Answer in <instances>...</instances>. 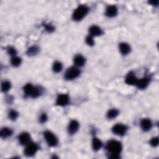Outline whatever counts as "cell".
I'll return each instance as SVG.
<instances>
[{
	"label": "cell",
	"instance_id": "18",
	"mask_svg": "<svg viewBox=\"0 0 159 159\" xmlns=\"http://www.w3.org/2000/svg\"><path fill=\"white\" fill-rule=\"evenodd\" d=\"M74 62L76 66L81 67L85 63V59H84V57L81 55H77L75 57Z\"/></svg>",
	"mask_w": 159,
	"mask_h": 159
},
{
	"label": "cell",
	"instance_id": "7",
	"mask_svg": "<svg viewBox=\"0 0 159 159\" xmlns=\"http://www.w3.org/2000/svg\"><path fill=\"white\" fill-rule=\"evenodd\" d=\"M69 96L67 94H62L58 96L56 102V104L60 106H65L69 103Z\"/></svg>",
	"mask_w": 159,
	"mask_h": 159
},
{
	"label": "cell",
	"instance_id": "14",
	"mask_svg": "<svg viewBox=\"0 0 159 159\" xmlns=\"http://www.w3.org/2000/svg\"><path fill=\"white\" fill-rule=\"evenodd\" d=\"M30 140L29 134L26 132L22 133L20 136H19V141L22 145H26Z\"/></svg>",
	"mask_w": 159,
	"mask_h": 159
},
{
	"label": "cell",
	"instance_id": "12",
	"mask_svg": "<svg viewBox=\"0 0 159 159\" xmlns=\"http://www.w3.org/2000/svg\"><path fill=\"white\" fill-rule=\"evenodd\" d=\"M149 83V80L147 78H143L137 80L136 85L139 89H145L148 86Z\"/></svg>",
	"mask_w": 159,
	"mask_h": 159
},
{
	"label": "cell",
	"instance_id": "4",
	"mask_svg": "<svg viewBox=\"0 0 159 159\" xmlns=\"http://www.w3.org/2000/svg\"><path fill=\"white\" fill-rule=\"evenodd\" d=\"M80 74V71L75 68V67H71V68L69 69L66 71L65 74V78L68 80H71L75 79L79 76Z\"/></svg>",
	"mask_w": 159,
	"mask_h": 159
},
{
	"label": "cell",
	"instance_id": "24",
	"mask_svg": "<svg viewBox=\"0 0 159 159\" xmlns=\"http://www.w3.org/2000/svg\"><path fill=\"white\" fill-rule=\"evenodd\" d=\"M38 50H39V49H38V48L37 47H35V46L32 47L27 50V54H29V55H36V54H37V53L38 52Z\"/></svg>",
	"mask_w": 159,
	"mask_h": 159
},
{
	"label": "cell",
	"instance_id": "29",
	"mask_svg": "<svg viewBox=\"0 0 159 159\" xmlns=\"http://www.w3.org/2000/svg\"><path fill=\"white\" fill-rule=\"evenodd\" d=\"M8 53L11 55H15L16 54V51L15 49H14V48L11 47V48H9V50H8Z\"/></svg>",
	"mask_w": 159,
	"mask_h": 159
},
{
	"label": "cell",
	"instance_id": "20",
	"mask_svg": "<svg viewBox=\"0 0 159 159\" xmlns=\"http://www.w3.org/2000/svg\"><path fill=\"white\" fill-rule=\"evenodd\" d=\"M118 114H119V112H118V110L115 109H113L109 111L108 114H107V117L108 119H114L117 116Z\"/></svg>",
	"mask_w": 159,
	"mask_h": 159
},
{
	"label": "cell",
	"instance_id": "10",
	"mask_svg": "<svg viewBox=\"0 0 159 159\" xmlns=\"http://www.w3.org/2000/svg\"><path fill=\"white\" fill-rule=\"evenodd\" d=\"M137 80L138 79L136 78L135 75L133 73H132V72H130L126 77V80H125V81H126V83L128 85H136Z\"/></svg>",
	"mask_w": 159,
	"mask_h": 159
},
{
	"label": "cell",
	"instance_id": "11",
	"mask_svg": "<svg viewBox=\"0 0 159 159\" xmlns=\"http://www.w3.org/2000/svg\"><path fill=\"white\" fill-rule=\"evenodd\" d=\"M79 127V123L75 120L71 121L69 126V132L70 134H75L77 131H78Z\"/></svg>",
	"mask_w": 159,
	"mask_h": 159
},
{
	"label": "cell",
	"instance_id": "28",
	"mask_svg": "<svg viewBox=\"0 0 159 159\" xmlns=\"http://www.w3.org/2000/svg\"><path fill=\"white\" fill-rule=\"evenodd\" d=\"M47 116L46 114H42L41 116V117H40V121H41V123H45L47 121Z\"/></svg>",
	"mask_w": 159,
	"mask_h": 159
},
{
	"label": "cell",
	"instance_id": "19",
	"mask_svg": "<svg viewBox=\"0 0 159 159\" xmlns=\"http://www.w3.org/2000/svg\"><path fill=\"white\" fill-rule=\"evenodd\" d=\"M12 134V131L11 129H9L8 128H3L1 131V133H0V135H1V137L2 138H7L11 136Z\"/></svg>",
	"mask_w": 159,
	"mask_h": 159
},
{
	"label": "cell",
	"instance_id": "13",
	"mask_svg": "<svg viewBox=\"0 0 159 159\" xmlns=\"http://www.w3.org/2000/svg\"><path fill=\"white\" fill-rule=\"evenodd\" d=\"M141 126L144 131H148L152 127V123L151 120L148 119H144L141 122Z\"/></svg>",
	"mask_w": 159,
	"mask_h": 159
},
{
	"label": "cell",
	"instance_id": "2",
	"mask_svg": "<svg viewBox=\"0 0 159 159\" xmlns=\"http://www.w3.org/2000/svg\"><path fill=\"white\" fill-rule=\"evenodd\" d=\"M89 9L85 5H81L77 8L73 14V19L76 21L81 20L87 13H88Z\"/></svg>",
	"mask_w": 159,
	"mask_h": 159
},
{
	"label": "cell",
	"instance_id": "22",
	"mask_svg": "<svg viewBox=\"0 0 159 159\" xmlns=\"http://www.w3.org/2000/svg\"><path fill=\"white\" fill-rule=\"evenodd\" d=\"M62 69V65L60 62H56L53 65V70L55 71V73H59Z\"/></svg>",
	"mask_w": 159,
	"mask_h": 159
},
{
	"label": "cell",
	"instance_id": "26",
	"mask_svg": "<svg viewBox=\"0 0 159 159\" xmlns=\"http://www.w3.org/2000/svg\"><path fill=\"white\" fill-rule=\"evenodd\" d=\"M86 42L87 43L89 46H93L95 44V42L93 39V37H92V36H89L86 38Z\"/></svg>",
	"mask_w": 159,
	"mask_h": 159
},
{
	"label": "cell",
	"instance_id": "15",
	"mask_svg": "<svg viewBox=\"0 0 159 159\" xmlns=\"http://www.w3.org/2000/svg\"><path fill=\"white\" fill-rule=\"evenodd\" d=\"M90 33L92 36H98L102 34V30L97 26H93L90 28Z\"/></svg>",
	"mask_w": 159,
	"mask_h": 159
},
{
	"label": "cell",
	"instance_id": "17",
	"mask_svg": "<svg viewBox=\"0 0 159 159\" xmlns=\"http://www.w3.org/2000/svg\"><path fill=\"white\" fill-rule=\"evenodd\" d=\"M92 146H93V150L95 151H97L98 150L102 147L103 146V144L100 140H99L98 139L95 138L93 139V142H92Z\"/></svg>",
	"mask_w": 159,
	"mask_h": 159
},
{
	"label": "cell",
	"instance_id": "1",
	"mask_svg": "<svg viewBox=\"0 0 159 159\" xmlns=\"http://www.w3.org/2000/svg\"><path fill=\"white\" fill-rule=\"evenodd\" d=\"M106 149L111 153L112 156L111 158H118V154L122 151L121 144L116 141H110L106 145Z\"/></svg>",
	"mask_w": 159,
	"mask_h": 159
},
{
	"label": "cell",
	"instance_id": "3",
	"mask_svg": "<svg viewBox=\"0 0 159 159\" xmlns=\"http://www.w3.org/2000/svg\"><path fill=\"white\" fill-rule=\"evenodd\" d=\"M24 91H25V93L26 95L31 96L32 98H37L40 95L39 91L38 90V89L34 87L31 84L26 85L24 88Z\"/></svg>",
	"mask_w": 159,
	"mask_h": 159
},
{
	"label": "cell",
	"instance_id": "30",
	"mask_svg": "<svg viewBox=\"0 0 159 159\" xmlns=\"http://www.w3.org/2000/svg\"><path fill=\"white\" fill-rule=\"evenodd\" d=\"M46 30L48 31H54V27H53V26H52L50 25H47L46 26Z\"/></svg>",
	"mask_w": 159,
	"mask_h": 159
},
{
	"label": "cell",
	"instance_id": "21",
	"mask_svg": "<svg viewBox=\"0 0 159 159\" xmlns=\"http://www.w3.org/2000/svg\"><path fill=\"white\" fill-rule=\"evenodd\" d=\"M11 88V83L9 81H4L1 84V91L3 92H7Z\"/></svg>",
	"mask_w": 159,
	"mask_h": 159
},
{
	"label": "cell",
	"instance_id": "25",
	"mask_svg": "<svg viewBox=\"0 0 159 159\" xmlns=\"http://www.w3.org/2000/svg\"><path fill=\"white\" fill-rule=\"evenodd\" d=\"M18 116V113L15 111H11L9 113V118L12 120H15Z\"/></svg>",
	"mask_w": 159,
	"mask_h": 159
},
{
	"label": "cell",
	"instance_id": "8",
	"mask_svg": "<svg viewBox=\"0 0 159 159\" xmlns=\"http://www.w3.org/2000/svg\"><path fill=\"white\" fill-rule=\"evenodd\" d=\"M127 127L124 125L118 124L113 127V132L115 134L118 135V136H123L127 131Z\"/></svg>",
	"mask_w": 159,
	"mask_h": 159
},
{
	"label": "cell",
	"instance_id": "23",
	"mask_svg": "<svg viewBox=\"0 0 159 159\" xmlns=\"http://www.w3.org/2000/svg\"><path fill=\"white\" fill-rule=\"evenodd\" d=\"M21 63V59L19 57H14L11 59V64L14 67H18Z\"/></svg>",
	"mask_w": 159,
	"mask_h": 159
},
{
	"label": "cell",
	"instance_id": "16",
	"mask_svg": "<svg viewBox=\"0 0 159 159\" xmlns=\"http://www.w3.org/2000/svg\"><path fill=\"white\" fill-rule=\"evenodd\" d=\"M119 50L122 54L127 55L130 52L131 48H130L129 44H126V43H121V44H120L119 45Z\"/></svg>",
	"mask_w": 159,
	"mask_h": 159
},
{
	"label": "cell",
	"instance_id": "9",
	"mask_svg": "<svg viewBox=\"0 0 159 159\" xmlns=\"http://www.w3.org/2000/svg\"><path fill=\"white\" fill-rule=\"evenodd\" d=\"M118 14V8L116 6H109L106 9V15L108 17L112 18Z\"/></svg>",
	"mask_w": 159,
	"mask_h": 159
},
{
	"label": "cell",
	"instance_id": "6",
	"mask_svg": "<svg viewBox=\"0 0 159 159\" xmlns=\"http://www.w3.org/2000/svg\"><path fill=\"white\" fill-rule=\"evenodd\" d=\"M39 149V146L35 143H30L28 144L27 146L26 147L25 149V155L28 157H31L33 156Z\"/></svg>",
	"mask_w": 159,
	"mask_h": 159
},
{
	"label": "cell",
	"instance_id": "5",
	"mask_svg": "<svg viewBox=\"0 0 159 159\" xmlns=\"http://www.w3.org/2000/svg\"><path fill=\"white\" fill-rule=\"evenodd\" d=\"M44 137L46 139V141H47V144H49L50 146L54 147L57 144V139L54 136V134H52L50 131H46L44 132Z\"/></svg>",
	"mask_w": 159,
	"mask_h": 159
},
{
	"label": "cell",
	"instance_id": "27",
	"mask_svg": "<svg viewBox=\"0 0 159 159\" xmlns=\"http://www.w3.org/2000/svg\"><path fill=\"white\" fill-rule=\"evenodd\" d=\"M151 144L153 147H156L158 144V137H154L152 139L151 141Z\"/></svg>",
	"mask_w": 159,
	"mask_h": 159
}]
</instances>
